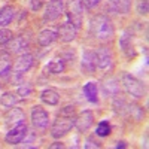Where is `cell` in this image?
Wrapping results in <instances>:
<instances>
[{
    "instance_id": "obj_33",
    "label": "cell",
    "mask_w": 149,
    "mask_h": 149,
    "mask_svg": "<svg viewBox=\"0 0 149 149\" xmlns=\"http://www.w3.org/2000/svg\"><path fill=\"white\" fill-rule=\"evenodd\" d=\"M116 148H118V149H119V148H127V143L121 140V142H118V143H116Z\"/></svg>"
},
{
    "instance_id": "obj_32",
    "label": "cell",
    "mask_w": 149,
    "mask_h": 149,
    "mask_svg": "<svg viewBox=\"0 0 149 149\" xmlns=\"http://www.w3.org/2000/svg\"><path fill=\"white\" fill-rule=\"evenodd\" d=\"M57 148H64V145L61 142H55L54 145H51V149H57Z\"/></svg>"
},
{
    "instance_id": "obj_4",
    "label": "cell",
    "mask_w": 149,
    "mask_h": 149,
    "mask_svg": "<svg viewBox=\"0 0 149 149\" xmlns=\"http://www.w3.org/2000/svg\"><path fill=\"white\" fill-rule=\"evenodd\" d=\"M82 10L84 8L79 0H67V3H66L67 18H69V22H72L76 29H79L82 24Z\"/></svg>"
},
{
    "instance_id": "obj_17",
    "label": "cell",
    "mask_w": 149,
    "mask_h": 149,
    "mask_svg": "<svg viewBox=\"0 0 149 149\" xmlns=\"http://www.w3.org/2000/svg\"><path fill=\"white\" fill-rule=\"evenodd\" d=\"M40 100L49 106H57L58 102H60V95L55 90H51V88H48V90H43L42 94H40Z\"/></svg>"
},
{
    "instance_id": "obj_1",
    "label": "cell",
    "mask_w": 149,
    "mask_h": 149,
    "mask_svg": "<svg viewBox=\"0 0 149 149\" xmlns=\"http://www.w3.org/2000/svg\"><path fill=\"white\" fill-rule=\"evenodd\" d=\"M90 33L98 40H110L115 34L113 24L106 15H95L90 21Z\"/></svg>"
},
{
    "instance_id": "obj_8",
    "label": "cell",
    "mask_w": 149,
    "mask_h": 149,
    "mask_svg": "<svg viewBox=\"0 0 149 149\" xmlns=\"http://www.w3.org/2000/svg\"><path fill=\"white\" fill-rule=\"evenodd\" d=\"M31 122L37 128H46L49 124V113L42 106H33L31 107Z\"/></svg>"
},
{
    "instance_id": "obj_15",
    "label": "cell",
    "mask_w": 149,
    "mask_h": 149,
    "mask_svg": "<svg viewBox=\"0 0 149 149\" xmlns=\"http://www.w3.org/2000/svg\"><path fill=\"white\" fill-rule=\"evenodd\" d=\"M119 46L122 49V52L125 54L128 58L134 57L136 55V51H134V45H133V36L130 34V31H125L121 39H119Z\"/></svg>"
},
{
    "instance_id": "obj_6",
    "label": "cell",
    "mask_w": 149,
    "mask_h": 149,
    "mask_svg": "<svg viewBox=\"0 0 149 149\" xmlns=\"http://www.w3.org/2000/svg\"><path fill=\"white\" fill-rule=\"evenodd\" d=\"M26 134H27V125H26V122H19V124L14 125L8 131L5 140L9 145H18V143H21L24 140Z\"/></svg>"
},
{
    "instance_id": "obj_11",
    "label": "cell",
    "mask_w": 149,
    "mask_h": 149,
    "mask_svg": "<svg viewBox=\"0 0 149 149\" xmlns=\"http://www.w3.org/2000/svg\"><path fill=\"white\" fill-rule=\"evenodd\" d=\"M34 63V57L31 54H22L18 57V60L15 61V64H14V73L15 74H24V73H27L31 66Z\"/></svg>"
},
{
    "instance_id": "obj_10",
    "label": "cell",
    "mask_w": 149,
    "mask_h": 149,
    "mask_svg": "<svg viewBox=\"0 0 149 149\" xmlns=\"http://www.w3.org/2000/svg\"><path fill=\"white\" fill-rule=\"evenodd\" d=\"M57 33H58V39H60L61 42L67 43V42H72V40L74 39V37H76L78 29L74 27L72 22L66 21V22L61 24V26H58V27H57Z\"/></svg>"
},
{
    "instance_id": "obj_2",
    "label": "cell",
    "mask_w": 149,
    "mask_h": 149,
    "mask_svg": "<svg viewBox=\"0 0 149 149\" xmlns=\"http://www.w3.org/2000/svg\"><path fill=\"white\" fill-rule=\"evenodd\" d=\"M74 115H63L58 113L57 119L54 121L52 127H51V136L54 139H60L66 136L73 127H74Z\"/></svg>"
},
{
    "instance_id": "obj_9",
    "label": "cell",
    "mask_w": 149,
    "mask_h": 149,
    "mask_svg": "<svg viewBox=\"0 0 149 149\" xmlns=\"http://www.w3.org/2000/svg\"><path fill=\"white\" fill-rule=\"evenodd\" d=\"M94 124V115L91 110H84L74 118V127H76L81 133L88 131Z\"/></svg>"
},
{
    "instance_id": "obj_7",
    "label": "cell",
    "mask_w": 149,
    "mask_h": 149,
    "mask_svg": "<svg viewBox=\"0 0 149 149\" xmlns=\"http://www.w3.org/2000/svg\"><path fill=\"white\" fill-rule=\"evenodd\" d=\"M95 58H97V67H100L102 70L110 69L112 63H113V54H112L110 48L102 46L95 51Z\"/></svg>"
},
{
    "instance_id": "obj_18",
    "label": "cell",
    "mask_w": 149,
    "mask_h": 149,
    "mask_svg": "<svg viewBox=\"0 0 149 149\" xmlns=\"http://www.w3.org/2000/svg\"><path fill=\"white\" fill-rule=\"evenodd\" d=\"M8 46H9V49L12 52H24L26 51V48L29 46V42L24 39L22 36H19V37H15V39H10L8 43H6Z\"/></svg>"
},
{
    "instance_id": "obj_5",
    "label": "cell",
    "mask_w": 149,
    "mask_h": 149,
    "mask_svg": "<svg viewBox=\"0 0 149 149\" xmlns=\"http://www.w3.org/2000/svg\"><path fill=\"white\" fill-rule=\"evenodd\" d=\"M64 12V0H49L46 8H45V14H43V21H55L58 19Z\"/></svg>"
},
{
    "instance_id": "obj_24",
    "label": "cell",
    "mask_w": 149,
    "mask_h": 149,
    "mask_svg": "<svg viewBox=\"0 0 149 149\" xmlns=\"http://www.w3.org/2000/svg\"><path fill=\"white\" fill-rule=\"evenodd\" d=\"M103 91L107 95H116L119 91V84L115 79H109L103 84Z\"/></svg>"
},
{
    "instance_id": "obj_12",
    "label": "cell",
    "mask_w": 149,
    "mask_h": 149,
    "mask_svg": "<svg viewBox=\"0 0 149 149\" xmlns=\"http://www.w3.org/2000/svg\"><path fill=\"white\" fill-rule=\"evenodd\" d=\"M24 119H26V113L19 109V107H9V110L5 113V122H6V125L8 127H14L17 125V124L19 122H24Z\"/></svg>"
},
{
    "instance_id": "obj_14",
    "label": "cell",
    "mask_w": 149,
    "mask_h": 149,
    "mask_svg": "<svg viewBox=\"0 0 149 149\" xmlns=\"http://www.w3.org/2000/svg\"><path fill=\"white\" fill-rule=\"evenodd\" d=\"M97 67V58H95V51H85L82 55V70L85 73H94Z\"/></svg>"
},
{
    "instance_id": "obj_13",
    "label": "cell",
    "mask_w": 149,
    "mask_h": 149,
    "mask_svg": "<svg viewBox=\"0 0 149 149\" xmlns=\"http://www.w3.org/2000/svg\"><path fill=\"white\" fill-rule=\"evenodd\" d=\"M106 8L112 14H127L131 8V0H107Z\"/></svg>"
},
{
    "instance_id": "obj_31",
    "label": "cell",
    "mask_w": 149,
    "mask_h": 149,
    "mask_svg": "<svg viewBox=\"0 0 149 149\" xmlns=\"http://www.w3.org/2000/svg\"><path fill=\"white\" fill-rule=\"evenodd\" d=\"M42 3H43V0H31V9L33 10H39L40 9V6H42Z\"/></svg>"
},
{
    "instance_id": "obj_34",
    "label": "cell",
    "mask_w": 149,
    "mask_h": 149,
    "mask_svg": "<svg viewBox=\"0 0 149 149\" xmlns=\"http://www.w3.org/2000/svg\"><path fill=\"white\" fill-rule=\"evenodd\" d=\"M0 88H2V85H0Z\"/></svg>"
},
{
    "instance_id": "obj_25",
    "label": "cell",
    "mask_w": 149,
    "mask_h": 149,
    "mask_svg": "<svg viewBox=\"0 0 149 149\" xmlns=\"http://www.w3.org/2000/svg\"><path fill=\"white\" fill-rule=\"evenodd\" d=\"M95 133H97V136H102V137H106V136H109V134H110V125H109V122H107V121L98 122Z\"/></svg>"
},
{
    "instance_id": "obj_19",
    "label": "cell",
    "mask_w": 149,
    "mask_h": 149,
    "mask_svg": "<svg viewBox=\"0 0 149 149\" xmlns=\"http://www.w3.org/2000/svg\"><path fill=\"white\" fill-rule=\"evenodd\" d=\"M15 15V10L12 6H3L0 8V27H5L12 21Z\"/></svg>"
},
{
    "instance_id": "obj_16",
    "label": "cell",
    "mask_w": 149,
    "mask_h": 149,
    "mask_svg": "<svg viewBox=\"0 0 149 149\" xmlns=\"http://www.w3.org/2000/svg\"><path fill=\"white\" fill-rule=\"evenodd\" d=\"M57 39H58L57 29H45L39 33V36H37V43L40 46H48L52 42H55Z\"/></svg>"
},
{
    "instance_id": "obj_30",
    "label": "cell",
    "mask_w": 149,
    "mask_h": 149,
    "mask_svg": "<svg viewBox=\"0 0 149 149\" xmlns=\"http://www.w3.org/2000/svg\"><path fill=\"white\" fill-rule=\"evenodd\" d=\"M137 12L142 14V15L148 14V2H146V0H139V2H137Z\"/></svg>"
},
{
    "instance_id": "obj_22",
    "label": "cell",
    "mask_w": 149,
    "mask_h": 149,
    "mask_svg": "<svg viewBox=\"0 0 149 149\" xmlns=\"http://www.w3.org/2000/svg\"><path fill=\"white\" fill-rule=\"evenodd\" d=\"M12 69V63H10V55L8 52H2L0 54V76H6Z\"/></svg>"
},
{
    "instance_id": "obj_21",
    "label": "cell",
    "mask_w": 149,
    "mask_h": 149,
    "mask_svg": "<svg viewBox=\"0 0 149 149\" xmlns=\"http://www.w3.org/2000/svg\"><path fill=\"white\" fill-rule=\"evenodd\" d=\"M84 94L86 97V100L91 103H97L98 97H97V84L95 82H88L84 85Z\"/></svg>"
},
{
    "instance_id": "obj_23",
    "label": "cell",
    "mask_w": 149,
    "mask_h": 149,
    "mask_svg": "<svg viewBox=\"0 0 149 149\" xmlns=\"http://www.w3.org/2000/svg\"><path fill=\"white\" fill-rule=\"evenodd\" d=\"M18 102V97L15 93H5L2 97H0V104L5 106V107H12V106H15Z\"/></svg>"
},
{
    "instance_id": "obj_20",
    "label": "cell",
    "mask_w": 149,
    "mask_h": 149,
    "mask_svg": "<svg viewBox=\"0 0 149 149\" xmlns=\"http://www.w3.org/2000/svg\"><path fill=\"white\" fill-rule=\"evenodd\" d=\"M66 69V64L63 60H52L51 63H48L46 67H45V72L46 73H51V74H60L63 73Z\"/></svg>"
},
{
    "instance_id": "obj_26",
    "label": "cell",
    "mask_w": 149,
    "mask_h": 149,
    "mask_svg": "<svg viewBox=\"0 0 149 149\" xmlns=\"http://www.w3.org/2000/svg\"><path fill=\"white\" fill-rule=\"evenodd\" d=\"M12 31L10 30H8V29H2L0 30V46H3V45H6L10 39H12Z\"/></svg>"
},
{
    "instance_id": "obj_3",
    "label": "cell",
    "mask_w": 149,
    "mask_h": 149,
    "mask_svg": "<svg viewBox=\"0 0 149 149\" xmlns=\"http://www.w3.org/2000/svg\"><path fill=\"white\" fill-rule=\"evenodd\" d=\"M122 86L130 95H133L134 98H142L146 94V88L145 85L142 84V81H139L136 76L130 73H124L122 74Z\"/></svg>"
},
{
    "instance_id": "obj_28",
    "label": "cell",
    "mask_w": 149,
    "mask_h": 149,
    "mask_svg": "<svg viewBox=\"0 0 149 149\" xmlns=\"http://www.w3.org/2000/svg\"><path fill=\"white\" fill-rule=\"evenodd\" d=\"M100 2H102V0H81V5L85 9H94Z\"/></svg>"
},
{
    "instance_id": "obj_27",
    "label": "cell",
    "mask_w": 149,
    "mask_h": 149,
    "mask_svg": "<svg viewBox=\"0 0 149 149\" xmlns=\"http://www.w3.org/2000/svg\"><path fill=\"white\" fill-rule=\"evenodd\" d=\"M86 149H94V148H102V142L100 140H97L94 136H91V137H88L86 139V142H85V145H84Z\"/></svg>"
},
{
    "instance_id": "obj_29",
    "label": "cell",
    "mask_w": 149,
    "mask_h": 149,
    "mask_svg": "<svg viewBox=\"0 0 149 149\" xmlns=\"http://www.w3.org/2000/svg\"><path fill=\"white\" fill-rule=\"evenodd\" d=\"M30 93H31V86H30V85H22V86H19L18 91H17V94H18V95H21V98L29 97V95H30Z\"/></svg>"
}]
</instances>
